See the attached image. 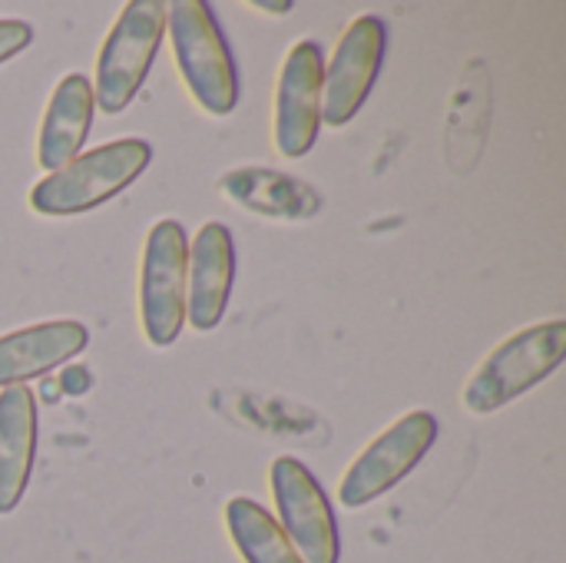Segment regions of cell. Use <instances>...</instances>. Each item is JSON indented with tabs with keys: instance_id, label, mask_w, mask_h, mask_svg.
I'll return each instance as SVG.
<instances>
[{
	"instance_id": "cell-1",
	"label": "cell",
	"mask_w": 566,
	"mask_h": 563,
	"mask_svg": "<svg viewBox=\"0 0 566 563\" xmlns=\"http://www.w3.org/2000/svg\"><path fill=\"white\" fill-rule=\"evenodd\" d=\"M153 159V146L146 139H116L103 143L76 159H70L63 169L40 179L27 202L36 216H80L90 212L113 196H119L126 186H133L143 169Z\"/></svg>"
},
{
	"instance_id": "cell-2",
	"label": "cell",
	"mask_w": 566,
	"mask_h": 563,
	"mask_svg": "<svg viewBox=\"0 0 566 563\" xmlns=\"http://www.w3.org/2000/svg\"><path fill=\"white\" fill-rule=\"evenodd\" d=\"M564 319L541 322V325H531V329L511 335L468 378V388L461 395L464 408L478 418L494 415L497 408L511 405L514 398H521L524 392H531L534 385L551 378L564 362Z\"/></svg>"
},
{
	"instance_id": "cell-3",
	"label": "cell",
	"mask_w": 566,
	"mask_h": 563,
	"mask_svg": "<svg viewBox=\"0 0 566 563\" xmlns=\"http://www.w3.org/2000/svg\"><path fill=\"white\" fill-rule=\"evenodd\" d=\"M166 27L189 96L209 116L232 113L239 103V76L212 7L206 0H176L169 3Z\"/></svg>"
},
{
	"instance_id": "cell-4",
	"label": "cell",
	"mask_w": 566,
	"mask_h": 563,
	"mask_svg": "<svg viewBox=\"0 0 566 563\" xmlns=\"http://www.w3.org/2000/svg\"><path fill=\"white\" fill-rule=\"evenodd\" d=\"M166 17L169 7L163 0H129L109 27L96 56L93 83V103L103 113H123L146 83L153 56L166 33Z\"/></svg>"
},
{
	"instance_id": "cell-5",
	"label": "cell",
	"mask_w": 566,
	"mask_h": 563,
	"mask_svg": "<svg viewBox=\"0 0 566 563\" xmlns=\"http://www.w3.org/2000/svg\"><path fill=\"white\" fill-rule=\"evenodd\" d=\"M189 239L176 219H159L146 236L139 265V322L153 348H169L186 322Z\"/></svg>"
},
{
	"instance_id": "cell-6",
	"label": "cell",
	"mask_w": 566,
	"mask_h": 563,
	"mask_svg": "<svg viewBox=\"0 0 566 563\" xmlns=\"http://www.w3.org/2000/svg\"><path fill=\"white\" fill-rule=\"evenodd\" d=\"M438 441V418L431 411H411L381 431L345 471L338 501L345 508H365L401 484Z\"/></svg>"
},
{
	"instance_id": "cell-7",
	"label": "cell",
	"mask_w": 566,
	"mask_h": 563,
	"mask_svg": "<svg viewBox=\"0 0 566 563\" xmlns=\"http://www.w3.org/2000/svg\"><path fill=\"white\" fill-rule=\"evenodd\" d=\"M269 488L279 508V528L305 563H338V524L328 494L298 458H275Z\"/></svg>"
},
{
	"instance_id": "cell-8",
	"label": "cell",
	"mask_w": 566,
	"mask_h": 563,
	"mask_svg": "<svg viewBox=\"0 0 566 563\" xmlns=\"http://www.w3.org/2000/svg\"><path fill=\"white\" fill-rule=\"evenodd\" d=\"M385 60V23L375 13L358 17L338 40L322 76V123L345 126L368 100Z\"/></svg>"
},
{
	"instance_id": "cell-9",
	"label": "cell",
	"mask_w": 566,
	"mask_h": 563,
	"mask_svg": "<svg viewBox=\"0 0 566 563\" xmlns=\"http://www.w3.org/2000/svg\"><path fill=\"white\" fill-rule=\"evenodd\" d=\"M322 76L325 53L315 40H298L279 76L275 96V146L285 159H302L322 126Z\"/></svg>"
},
{
	"instance_id": "cell-10",
	"label": "cell",
	"mask_w": 566,
	"mask_h": 563,
	"mask_svg": "<svg viewBox=\"0 0 566 563\" xmlns=\"http://www.w3.org/2000/svg\"><path fill=\"white\" fill-rule=\"evenodd\" d=\"M235 279V246L222 222H206L189 249L186 269V319L196 332H212L229 305Z\"/></svg>"
},
{
	"instance_id": "cell-11",
	"label": "cell",
	"mask_w": 566,
	"mask_h": 563,
	"mask_svg": "<svg viewBox=\"0 0 566 563\" xmlns=\"http://www.w3.org/2000/svg\"><path fill=\"white\" fill-rule=\"evenodd\" d=\"M90 345V332L80 322H40L0 335V392L23 385L27 378L46 375L50 368L70 362Z\"/></svg>"
},
{
	"instance_id": "cell-12",
	"label": "cell",
	"mask_w": 566,
	"mask_h": 563,
	"mask_svg": "<svg viewBox=\"0 0 566 563\" xmlns=\"http://www.w3.org/2000/svg\"><path fill=\"white\" fill-rule=\"evenodd\" d=\"M93 86L83 73H70L53 86L36 139V166L43 173H56L80 156L93 126Z\"/></svg>"
},
{
	"instance_id": "cell-13",
	"label": "cell",
	"mask_w": 566,
	"mask_h": 563,
	"mask_svg": "<svg viewBox=\"0 0 566 563\" xmlns=\"http://www.w3.org/2000/svg\"><path fill=\"white\" fill-rule=\"evenodd\" d=\"M36 395L27 385L0 392V514H10L33 471L36 458Z\"/></svg>"
},
{
	"instance_id": "cell-14",
	"label": "cell",
	"mask_w": 566,
	"mask_h": 563,
	"mask_svg": "<svg viewBox=\"0 0 566 563\" xmlns=\"http://www.w3.org/2000/svg\"><path fill=\"white\" fill-rule=\"evenodd\" d=\"M219 189L242 209L269 216V219H312L322 209V196L289 176V173H275V169H262V166H245V169H232L219 179Z\"/></svg>"
},
{
	"instance_id": "cell-15",
	"label": "cell",
	"mask_w": 566,
	"mask_h": 563,
	"mask_svg": "<svg viewBox=\"0 0 566 563\" xmlns=\"http://www.w3.org/2000/svg\"><path fill=\"white\" fill-rule=\"evenodd\" d=\"M226 528L245 563H305L279 521L249 498H232L226 504Z\"/></svg>"
},
{
	"instance_id": "cell-16",
	"label": "cell",
	"mask_w": 566,
	"mask_h": 563,
	"mask_svg": "<svg viewBox=\"0 0 566 563\" xmlns=\"http://www.w3.org/2000/svg\"><path fill=\"white\" fill-rule=\"evenodd\" d=\"M33 43V27L27 20H0V63L17 56Z\"/></svg>"
},
{
	"instance_id": "cell-17",
	"label": "cell",
	"mask_w": 566,
	"mask_h": 563,
	"mask_svg": "<svg viewBox=\"0 0 566 563\" xmlns=\"http://www.w3.org/2000/svg\"><path fill=\"white\" fill-rule=\"evenodd\" d=\"M90 385H93V378H90V372H86L83 365H70V368H63V375L56 378V388H60L63 395H83Z\"/></svg>"
},
{
	"instance_id": "cell-18",
	"label": "cell",
	"mask_w": 566,
	"mask_h": 563,
	"mask_svg": "<svg viewBox=\"0 0 566 563\" xmlns=\"http://www.w3.org/2000/svg\"><path fill=\"white\" fill-rule=\"evenodd\" d=\"M255 10H265V13H289L292 10V0H252Z\"/></svg>"
}]
</instances>
